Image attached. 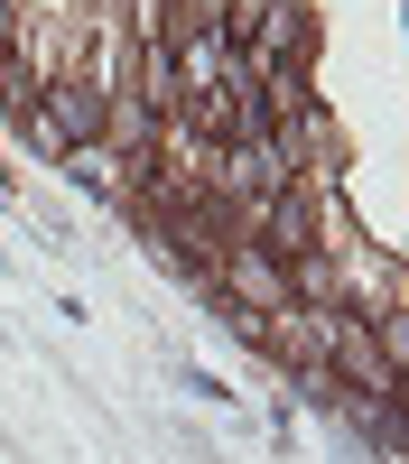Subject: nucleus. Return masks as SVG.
Segmentation results:
<instances>
[{
    "label": "nucleus",
    "mask_w": 409,
    "mask_h": 464,
    "mask_svg": "<svg viewBox=\"0 0 409 464\" xmlns=\"http://www.w3.org/2000/svg\"><path fill=\"white\" fill-rule=\"evenodd\" d=\"M0 196H10V168H0Z\"/></svg>",
    "instance_id": "nucleus-1"
}]
</instances>
